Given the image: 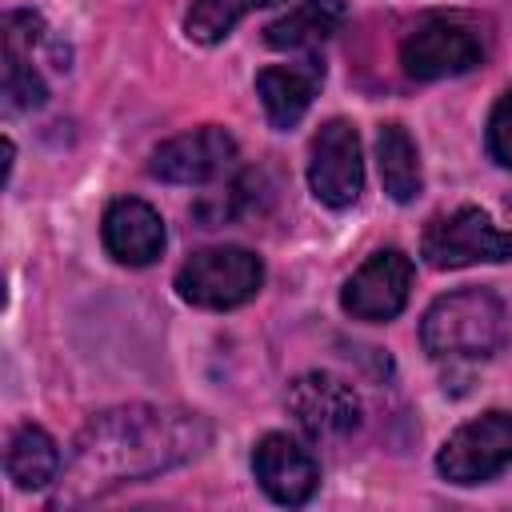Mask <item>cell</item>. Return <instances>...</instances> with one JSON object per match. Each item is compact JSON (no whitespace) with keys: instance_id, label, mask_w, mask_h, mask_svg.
<instances>
[{"instance_id":"1","label":"cell","mask_w":512,"mask_h":512,"mask_svg":"<svg viewBox=\"0 0 512 512\" xmlns=\"http://www.w3.org/2000/svg\"><path fill=\"white\" fill-rule=\"evenodd\" d=\"M208 440H212L208 420L188 408H168V404L108 408L80 428L72 444V460L60 480V504H80L108 488L168 472L200 456Z\"/></svg>"},{"instance_id":"2","label":"cell","mask_w":512,"mask_h":512,"mask_svg":"<svg viewBox=\"0 0 512 512\" xmlns=\"http://www.w3.org/2000/svg\"><path fill=\"white\" fill-rule=\"evenodd\" d=\"M508 340V312L488 288L440 296L420 324V344L432 360H488Z\"/></svg>"},{"instance_id":"3","label":"cell","mask_w":512,"mask_h":512,"mask_svg":"<svg viewBox=\"0 0 512 512\" xmlns=\"http://www.w3.org/2000/svg\"><path fill=\"white\" fill-rule=\"evenodd\" d=\"M260 284H264L260 256L248 248H236V244L192 252L176 272V292L188 304L212 308V312H228V308L248 304L260 292Z\"/></svg>"},{"instance_id":"4","label":"cell","mask_w":512,"mask_h":512,"mask_svg":"<svg viewBox=\"0 0 512 512\" xmlns=\"http://www.w3.org/2000/svg\"><path fill=\"white\" fill-rule=\"evenodd\" d=\"M420 256L432 268H468V264H504L512 260V232L496 228L484 208H456L432 216L420 236Z\"/></svg>"},{"instance_id":"5","label":"cell","mask_w":512,"mask_h":512,"mask_svg":"<svg viewBox=\"0 0 512 512\" xmlns=\"http://www.w3.org/2000/svg\"><path fill=\"white\" fill-rule=\"evenodd\" d=\"M400 64L412 80L460 76L484 64V40L460 16H432L400 44Z\"/></svg>"},{"instance_id":"6","label":"cell","mask_w":512,"mask_h":512,"mask_svg":"<svg viewBox=\"0 0 512 512\" xmlns=\"http://www.w3.org/2000/svg\"><path fill=\"white\" fill-rule=\"evenodd\" d=\"M512 464V412H484L460 424L440 456L436 468L452 484H484Z\"/></svg>"},{"instance_id":"7","label":"cell","mask_w":512,"mask_h":512,"mask_svg":"<svg viewBox=\"0 0 512 512\" xmlns=\"http://www.w3.org/2000/svg\"><path fill=\"white\" fill-rule=\"evenodd\" d=\"M308 188L328 208L356 204V196L364 188V156H360V136H356V128L348 120H328L312 136Z\"/></svg>"},{"instance_id":"8","label":"cell","mask_w":512,"mask_h":512,"mask_svg":"<svg viewBox=\"0 0 512 512\" xmlns=\"http://www.w3.org/2000/svg\"><path fill=\"white\" fill-rule=\"evenodd\" d=\"M408 292H412V260L400 248H380L344 280L340 304L352 320L384 324L404 312Z\"/></svg>"},{"instance_id":"9","label":"cell","mask_w":512,"mask_h":512,"mask_svg":"<svg viewBox=\"0 0 512 512\" xmlns=\"http://www.w3.org/2000/svg\"><path fill=\"white\" fill-rule=\"evenodd\" d=\"M288 412L312 440H340L360 424V396L332 372H304L288 384Z\"/></svg>"},{"instance_id":"10","label":"cell","mask_w":512,"mask_h":512,"mask_svg":"<svg viewBox=\"0 0 512 512\" xmlns=\"http://www.w3.org/2000/svg\"><path fill=\"white\" fill-rule=\"evenodd\" d=\"M232 164H236V140L224 128L204 124L196 132L164 140L152 152L148 172L156 180H168V184H208V180L228 176Z\"/></svg>"},{"instance_id":"11","label":"cell","mask_w":512,"mask_h":512,"mask_svg":"<svg viewBox=\"0 0 512 512\" xmlns=\"http://www.w3.org/2000/svg\"><path fill=\"white\" fill-rule=\"evenodd\" d=\"M252 472L276 504H304L320 484V468L312 452L284 432H268L252 448Z\"/></svg>"},{"instance_id":"12","label":"cell","mask_w":512,"mask_h":512,"mask_svg":"<svg viewBox=\"0 0 512 512\" xmlns=\"http://www.w3.org/2000/svg\"><path fill=\"white\" fill-rule=\"evenodd\" d=\"M100 236H104L108 256L128 264V268H144L164 252V220L152 204H144L136 196L108 204Z\"/></svg>"},{"instance_id":"13","label":"cell","mask_w":512,"mask_h":512,"mask_svg":"<svg viewBox=\"0 0 512 512\" xmlns=\"http://www.w3.org/2000/svg\"><path fill=\"white\" fill-rule=\"evenodd\" d=\"M324 84V64L316 56L296 60V64H272L264 72H256V96L264 104V116L272 128L288 132L300 124V116L308 112L312 96Z\"/></svg>"},{"instance_id":"14","label":"cell","mask_w":512,"mask_h":512,"mask_svg":"<svg viewBox=\"0 0 512 512\" xmlns=\"http://www.w3.org/2000/svg\"><path fill=\"white\" fill-rule=\"evenodd\" d=\"M340 24H344V0H304V4H296L292 12H284L280 20H272L264 28V44L268 48H288V52L316 48Z\"/></svg>"},{"instance_id":"15","label":"cell","mask_w":512,"mask_h":512,"mask_svg":"<svg viewBox=\"0 0 512 512\" xmlns=\"http://www.w3.org/2000/svg\"><path fill=\"white\" fill-rule=\"evenodd\" d=\"M4 468H8V476H12L16 488L40 492V488H48L60 476V448H56V440L44 428L20 424L12 432V440H8Z\"/></svg>"},{"instance_id":"16","label":"cell","mask_w":512,"mask_h":512,"mask_svg":"<svg viewBox=\"0 0 512 512\" xmlns=\"http://www.w3.org/2000/svg\"><path fill=\"white\" fill-rule=\"evenodd\" d=\"M376 164H380L384 192L396 204H408L420 196V156L404 124H384L376 132Z\"/></svg>"},{"instance_id":"17","label":"cell","mask_w":512,"mask_h":512,"mask_svg":"<svg viewBox=\"0 0 512 512\" xmlns=\"http://www.w3.org/2000/svg\"><path fill=\"white\" fill-rule=\"evenodd\" d=\"M268 4H280V0H192L184 28L196 44H220L236 28V20H244L256 8H268Z\"/></svg>"},{"instance_id":"18","label":"cell","mask_w":512,"mask_h":512,"mask_svg":"<svg viewBox=\"0 0 512 512\" xmlns=\"http://www.w3.org/2000/svg\"><path fill=\"white\" fill-rule=\"evenodd\" d=\"M48 100V88L40 72L28 64V56L12 44H4V108L8 112H28Z\"/></svg>"},{"instance_id":"19","label":"cell","mask_w":512,"mask_h":512,"mask_svg":"<svg viewBox=\"0 0 512 512\" xmlns=\"http://www.w3.org/2000/svg\"><path fill=\"white\" fill-rule=\"evenodd\" d=\"M488 152L496 164L512 168V88L492 104V116H488Z\"/></svg>"}]
</instances>
